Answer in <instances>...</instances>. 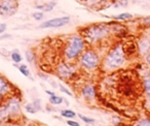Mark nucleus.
Wrapping results in <instances>:
<instances>
[{
	"mask_svg": "<svg viewBox=\"0 0 150 126\" xmlns=\"http://www.w3.org/2000/svg\"><path fill=\"white\" fill-rule=\"evenodd\" d=\"M112 30L113 28L110 27L108 24L101 23L84 27L83 29L80 30V32L82 33L81 37L84 40H86L88 44H96V42H99L108 37Z\"/></svg>",
	"mask_w": 150,
	"mask_h": 126,
	"instance_id": "f257e3e1",
	"label": "nucleus"
},
{
	"mask_svg": "<svg viewBox=\"0 0 150 126\" xmlns=\"http://www.w3.org/2000/svg\"><path fill=\"white\" fill-rule=\"evenodd\" d=\"M125 47L121 44H118L107 54L104 60V65L109 69H116L120 67L125 62Z\"/></svg>",
	"mask_w": 150,
	"mask_h": 126,
	"instance_id": "f03ea898",
	"label": "nucleus"
},
{
	"mask_svg": "<svg viewBox=\"0 0 150 126\" xmlns=\"http://www.w3.org/2000/svg\"><path fill=\"white\" fill-rule=\"evenodd\" d=\"M86 47L84 39L80 35H72L67 40L65 49V57L68 60H74L82 54Z\"/></svg>",
	"mask_w": 150,
	"mask_h": 126,
	"instance_id": "7ed1b4c3",
	"label": "nucleus"
},
{
	"mask_svg": "<svg viewBox=\"0 0 150 126\" xmlns=\"http://www.w3.org/2000/svg\"><path fill=\"white\" fill-rule=\"evenodd\" d=\"M79 62L86 69H95L100 64V58L98 54L93 50H88L80 55Z\"/></svg>",
	"mask_w": 150,
	"mask_h": 126,
	"instance_id": "20e7f679",
	"label": "nucleus"
},
{
	"mask_svg": "<svg viewBox=\"0 0 150 126\" xmlns=\"http://www.w3.org/2000/svg\"><path fill=\"white\" fill-rule=\"evenodd\" d=\"M19 4L16 1L0 0V16H13L17 13Z\"/></svg>",
	"mask_w": 150,
	"mask_h": 126,
	"instance_id": "39448f33",
	"label": "nucleus"
},
{
	"mask_svg": "<svg viewBox=\"0 0 150 126\" xmlns=\"http://www.w3.org/2000/svg\"><path fill=\"white\" fill-rule=\"evenodd\" d=\"M4 105L11 118L18 117L21 114V101L18 97H11Z\"/></svg>",
	"mask_w": 150,
	"mask_h": 126,
	"instance_id": "423d86ee",
	"label": "nucleus"
},
{
	"mask_svg": "<svg viewBox=\"0 0 150 126\" xmlns=\"http://www.w3.org/2000/svg\"><path fill=\"white\" fill-rule=\"evenodd\" d=\"M70 22V18L69 17H60V18H54L52 20H47V21L43 22L39 28H60L63 26L67 25Z\"/></svg>",
	"mask_w": 150,
	"mask_h": 126,
	"instance_id": "0eeeda50",
	"label": "nucleus"
},
{
	"mask_svg": "<svg viewBox=\"0 0 150 126\" xmlns=\"http://www.w3.org/2000/svg\"><path fill=\"white\" fill-rule=\"evenodd\" d=\"M75 72V66L70 63H61L58 66V74L63 79H69Z\"/></svg>",
	"mask_w": 150,
	"mask_h": 126,
	"instance_id": "6e6552de",
	"label": "nucleus"
},
{
	"mask_svg": "<svg viewBox=\"0 0 150 126\" xmlns=\"http://www.w3.org/2000/svg\"><path fill=\"white\" fill-rule=\"evenodd\" d=\"M9 89H11L9 83L3 77H0V99L8 93Z\"/></svg>",
	"mask_w": 150,
	"mask_h": 126,
	"instance_id": "1a4fd4ad",
	"label": "nucleus"
},
{
	"mask_svg": "<svg viewBox=\"0 0 150 126\" xmlns=\"http://www.w3.org/2000/svg\"><path fill=\"white\" fill-rule=\"evenodd\" d=\"M150 49V39L147 37L142 38L139 42V52L140 54L145 55L146 52Z\"/></svg>",
	"mask_w": 150,
	"mask_h": 126,
	"instance_id": "9d476101",
	"label": "nucleus"
},
{
	"mask_svg": "<svg viewBox=\"0 0 150 126\" xmlns=\"http://www.w3.org/2000/svg\"><path fill=\"white\" fill-rule=\"evenodd\" d=\"M95 95H96V92H95V88L93 85H86L82 89V96L86 97V98L93 99L95 98Z\"/></svg>",
	"mask_w": 150,
	"mask_h": 126,
	"instance_id": "9b49d317",
	"label": "nucleus"
},
{
	"mask_svg": "<svg viewBox=\"0 0 150 126\" xmlns=\"http://www.w3.org/2000/svg\"><path fill=\"white\" fill-rule=\"evenodd\" d=\"M56 6V2H48V3H44L41 5H36L35 9H41L43 11H52V9Z\"/></svg>",
	"mask_w": 150,
	"mask_h": 126,
	"instance_id": "f8f14e48",
	"label": "nucleus"
},
{
	"mask_svg": "<svg viewBox=\"0 0 150 126\" xmlns=\"http://www.w3.org/2000/svg\"><path fill=\"white\" fill-rule=\"evenodd\" d=\"M9 114L7 112L5 105H1L0 107V122H5L9 119Z\"/></svg>",
	"mask_w": 150,
	"mask_h": 126,
	"instance_id": "ddd939ff",
	"label": "nucleus"
},
{
	"mask_svg": "<svg viewBox=\"0 0 150 126\" xmlns=\"http://www.w3.org/2000/svg\"><path fill=\"white\" fill-rule=\"evenodd\" d=\"M11 60H13L15 63H20L22 60H23V58H22V55L20 54L19 50H13V51H11Z\"/></svg>",
	"mask_w": 150,
	"mask_h": 126,
	"instance_id": "4468645a",
	"label": "nucleus"
},
{
	"mask_svg": "<svg viewBox=\"0 0 150 126\" xmlns=\"http://www.w3.org/2000/svg\"><path fill=\"white\" fill-rule=\"evenodd\" d=\"M61 115L64 118H67V119H72V118L76 117V113L71 110H62L61 111Z\"/></svg>",
	"mask_w": 150,
	"mask_h": 126,
	"instance_id": "2eb2a0df",
	"label": "nucleus"
},
{
	"mask_svg": "<svg viewBox=\"0 0 150 126\" xmlns=\"http://www.w3.org/2000/svg\"><path fill=\"white\" fill-rule=\"evenodd\" d=\"M133 17L134 16L129 13H122L117 16V17H115V20H117V21H127V20L133 19Z\"/></svg>",
	"mask_w": 150,
	"mask_h": 126,
	"instance_id": "dca6fc26",
	"label": "nucleus"
},
{
	"mask_svg": "<svg viewBox=\"0 0 150 126\" xmlns=\"http://www.w3.org/2000/svg\"><path fill=\"white\" fill-rule=\"evenodd\" d=\"M64 99L62 98L61 96H57L56 94L52 95V96H50V102L54 105H60L61 103L63 102Z\"/></svg>",
	"mask_w": 150,
	"mask_h": 126,
	"instance_id": "f3484780",
	"label": "nucleus"
},
{
	"mask_svg": "<svg viewBox=\"0 0 150 126\" xmlns=\"http://www.w3.org/2000/svg\"><path fill=\"white\" fill-rule=\"evenodd\" d=\"M18 69L20 70V72H21L23 76L27 77V78H30V70L28 69V67L25 64H22V65L18 66Z\"/></svg>",
	"mask_w": 150,
	"mask_h": 126,
	"instance_id": "a211bd4d",
	"label": "nucleus"
},
{
	"mask_svg": "<svg viewBox=\"0 0 150 126\" xmlns=\"http://www.w3.org/2000/svg\"><path fill=\"white\" fill-rule=\"evenodd\" d=\"M144 89H145L146 94L150 97V76L146 77L144 80Z\"/></svg>",
	"mask_w": 150,
	"mask_h": 126,
	"instance_id": "6ab92c4d",
	"label": "nucleus"
},
{
	"mask_svg": "<svg viewBox=\"0 0 150 126\" xmlns=\"http://www.w3.org/2000/svg\"><path fill=\"white\" fill-rule=\"evenodd\" d=\"M104 0H82V2L84 4L88 5V6H94V5H99L103 2Z\"/></svg>",
	"mask_w": 150,
	"mask_h": 126,
	"instance_id": "aec40b11",
	"label": "nucleus"
},
{
	"mask_svg": "<svg viewBox=\"0 0 150 126\" xmlns=\"http://www.w3.org/2000/svg\"><path fill=\"white\" fill-rule=\"evenodd\" d=\"M25 56H26V59H27L28 62H33L34 61V58H35V55H34V52L32 50H28L26 51L25 53Z\"/></svg>",
	"mask_w": 150,
	"mask_h": 126,
	"instance_id": "412c9836",
	"label": "nucleus"
},
{
	"mask_svg": "<svg viewBox=\"0 0 150 126\" xmlns=\"http://www.w3.org/2000/svg\"><path fill=\"white\" fill-rule=\"evenodd\" d=\"M25 110H26V112L29 114H35L36 112H37V110L35 109L33 103H27V105H25Z\"/></svg>",
	"mask_w": 150,
	"mask_h": 126,
	"instance_id": "4be33fe9",
	"label": "nucleus"
},
{
	"mask_svg": "<svg viewBox=\"0 0 150 126\" xmlns=\"http://www.w3.org/2000/svg\"><path fill=\"white\" fill-rule=\"evenodd\" d=\"M78 117L80 118V119L82 120V121L84 122V123H86V124H93V123H95V120L94 119H92V118H88V117H86V116H83V115H78Z\"/></svg>",
	"mask_w": 150,
	"mask_h": 126,
	"instance_id": "5701e85b",
	"label": "nucleus"
},
{
	"mask_svg": "<svg viewBox=\"0 0 150 126\" xmlns=\"http://www.w3.org/2000/svg\"><path fill=\"white\" fill-rule=\"evenodd\" d=\"M32 17H33L34 20H36V21H41V20L43 19L44 15L41 11H35V13L32 14Z\"/></svg>",
	"mask_w": 150,
	"mask_h": 126,
	"instance_id": "b1692460",
	"label": "nucleus"
},
{
	"mask_svg": "<svg viewBox=\"0 0 150 126\" xmlns=\"http://www.w3.org/2000/svg\"><path fill=\"white\" fill-rule=\"evenodd\" d=\"M137 126H150V119H144L138 123Z\"/></svg>",
	"mask_w": 150,
	"mask_h": 126,
	"instance_id": "393cba45",
	"label": "nucleus"
},
{
	"mask_svg": "<svg viewBox=\"0 0 150 126\" xmlns=\"http://www.w3.org/2000/svg\"><path fill=\"white\" fill-rule=\"evenodd\" d=\"M60 90L62 91V92H64V93H66L67 95H69V96H73V94L70 92V91L68 90L67 88H65L64 86H62V85H60Z\"/></svg>",
	"mask_w": 150,
	"mask_h": 126,
	"instance_id": "a878e982",
	"label": "nucleus"
},
{
	"mask_svg": "<svg viewBox=\"0 0 150 126\" xmlns=\"http://www.w3.org/2000/svg\"><path fill=\"white\" fill-rule=\"evenodd\" d=\"M6 27L7 25L5 23H0V34H2L6 30Z\"/></svg>",
	"mask_w": 150,
	"mask_h": 126,
	"instance_id": "bb28decb",
	"label": "nucleus"
},
{
	"mask_svg": "<svg viewBox=\"0 0 150 126\" xmlns=\"http://www.w3.org/2000/svg\"><path fill=\"white\" fill-rule=\"evenodd\" d=\"M33 105H34V107H35V109L37 110V111H39V110H40V100H39V99H36V100H34Z\"/></svg>",
	"mask_w": 150,
	"mask_h": 126,
	"instance_id": "cd10ccee",
	"label": "nucleus"
},
{
	"mask_svg": "<svg viewBox=\"0 0 150 126\" xmlns=\"http://www.w3.org/2000/svg\"><path fill=\"white\" fill-rule=\"evenodd\" d=\"M144 56H145V60H146V62L149 63V64H150V49L147 51V52H146V54L144 55Z\"/></svg>",
	"mask_w": 150,
	"mask_h": 126,
	"instance_id": "c85d7f7f",
	"label": "nucleus"
},
{
	"mask_svg": "<svg viewBox=\"0 0 150 126\" xmlns=\"http://www.w3.org/2000/svg\"><path fill=\"white\" fill-rule=\"evenodd\" d=\"M67 124H68L69 126H80V125H79V123H78V122L71 121V120H69V121H67Z\"/></svg>",
	"mask_w": 150,
	"mask_h": 126,
	"instance_id": "c756f323",
	"label": "nucleus"
},
{
	"mask_svg": "<svg viewBox=\"0 0 150 126\" xmlns=\"http://www.w3.org/2000/svg\"><path fill=\"white\" fill-rule=\"evenodd\" d=\"M143 23L146 24V25H150V16L144 18V19H143Z\"/></svg>",
	"mask_w": 150,
	"mask_h": 126,
	"instance_id": "7c9ffc66",
	"label": "nucleus"
},
{
	"mask_svg": "<svg viewBox=\"0 0 150 126\" xmlns=\"http://www.w3.org/2000/svg\"><path fill=\"white\" fill-rule=\"evenodd\" d=\"M119 3H120L121 6H127V0H121Z\"/></svg>",
	"mask_w": 150,
	"mask_h": 126,
	"instance_id": "2f4dec72",
	"label": "nucleus"
},
{
	"mask_svg": "<svg viewBox=\"0 0 150 126\" xmlns=\"http://www.w3.org/2000/svg\"><path fill=\"white\" fill-rule=\"evenodd\" d=\"M45 93L50 95V96H52V95H54V93L52 92V91H50V90H45Z\"/></svg>",
	"mask_w": 150,
	"mask_h": 126,
	"instance_id": "473e14b6",
	"label": "nucleus"
},
{
	"mask_svg": "<svg viewBox=\"0 0 150 126\" xmlns=\"http://www.w3.org/2000/svg\"><path fill=\"white\" fill-rule=\"evenodd\" d=\"M11 37V35H8V34H6V35H3L0 37V39H3V38H9Z\"/></svg>",
	"mask_w": 150,
	"mask_h": 126,
	"instance_id": "72a5a7b5",
	"label": "nucleus"
},
{
	"mask_svg": "<svg viewBox=\"0 0 150 126\" xmlns=\"http://www.w3.org/2000/svg\"><path fill=\"white\" fill-rule=\"evenodd\" d=\"M8 1H16V2H18V0H8Z\"/></svg>",
	"mask_w": 150,
	"mask_h": 126,
	"instance_id": "f704fd0d",
	"label": "nucleus"
},
{
	"mask_svg": "<svg viewBox=\"0 0 150 126\" xmlns=\"http://www.w3.org/2000/svg\"><path fill=\"white\" fill-rule=\"evenodd\" d=\"M11 126H19V125H11Z\"/></svg>",
	"mask_w": 150,
	"mask_h": 126,
	"instance_id": "c9c22d12",
	"label": "nucleus"
}]
</instances>
